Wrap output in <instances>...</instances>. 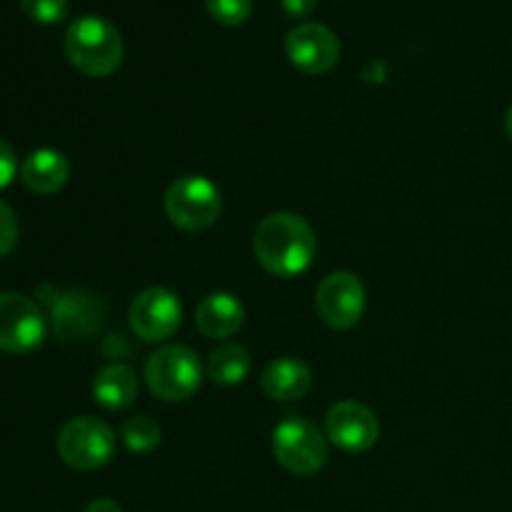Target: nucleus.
<instances>
[{
  "instance_id": "1",
  "label": "nucleus",
  "mask_w": 512,
  "mask_h": 512,
  "mask_svg": "<svg viewBox=\"0 0 512 512\" xmlns=\"http://www.w3.org/2000/svg\"><path fill=\"white\" fill-rule=\"evenodd\" d=\"M258 263L275 278H298L313 265L318 238L305 218L295 213H273L260 220L253 235Z\"/></svg>"
},
{
  "instance_id": "2",
  "label": "nucleus",
  "mask_w": 512,
  "mask_h": 512,
  "mask_svg": "<svg viewBox=\"0 0 512 512\" xmlns=\"http://www.w3.org/2000/svg\"><path fill=\"white\" fill-rule=\"evenodd\" d=\"M65 55L78 73L88 78H108L120 68L125 55L123 35L100 15L73 20L63 38Z\"/></svg>"
},
{
  "instance_id": "3",
  "label": "nucleus",
  "mask_w": 512,
  "mask_h": 512,
  "mask_svg": "<svg viewBox=\"0 0 512 512\" xmlns=\"http://www.w3.org/2000/svg\"><path fill=\"white\" fill-rule=\"evenodd\" d=\"M145 385L163 403H183L200 390L203 363L188 345H163L145 360Z\"/></svg>"
},
{
  "instance_id": "4",
  "label": "nucleus",
  "mask_w": 512,
  "mask_h": 512,
  "mask_svg": "<svg viewBox=\"0 0 512 512\" xmlns=\"http://www.w3.org/2000/svg\"><path fill=\"white\" fill-rule=\"evenodd\" d=\"M165 215L175 228L200 233L218 223L223 213V195L205 175H183L173 180L163 200Z\"/></svg>"
},
{
  "instance_id": "5",
  "label": "nucleus",
  "mask_w": 512,
  "mask_h": 512,
  "mask_svg": "<svg viewBox=\"0 0 512 512\" xmlns=\"http://www.w3.org/2000/svg\"><path fill=\"white\" fill-rule=\"evenodd\" d=\"M273 455L288 473L313 475L328 463V438L303 415H285L273 430Z\"/></svg>"
},
{
  "instance_id": "6",
  "label": "nucleus",
  "mask_w": 512,
  "mask_h": 512,
  "mask_svg": "<svg viewBox=\"0 0 512 512\" xmlns=\"http://www.w3.org/2000/svg\"><path fill=\"white\" fill-rule=\"evenodd\" d=\"M60 460L75 470H100L113 460L115 433L98 418L78 415L60 428L55 438Z\"/></svg>"
},
{
  "instance_id": "7",
  "label": "nucleus",
  "mask_w": 512,
  "mask_h": 512,
  "mask_svg": "<svg viewBox=\"0 0 512 512\" xmlns=\"http://www.w3.org/2000/svg\"><path fill=\"white\" fill-rule=\"evenodd\" d=\"M48 320L40 305L23 293H0V350L23 355L45 343Z\"/></svg>"
},
{
  "instance_id": "8",
  "label": "nucleus",
  "mask_w": 512,
  "mask_h": 512,
  "mask_svg": "<svg viewBox=\"0 0 512 512\" xmlns=\"http://www.w3.org/2000/svg\"><path fill=\"white\" fill-rule=\"evenodd\" d=\"M368 305L363 280L350 270H335L320 280L315 290V310L320 320L333 330H348L360 323Z\"/></svg>"
},
{
  "instance_id": "9",
  "label": "nucleus",
  "mask_w": 512,
  "mask_h": 512,
  "mask_svg": "<svg viewBox=\"0 0 512 512\" xmlns=\"http://www.w3.org/2000/svg\"><path fill=\"white\" fill-rule=\"evenodd\" d=\"M128 320L140 340L163 343L178 333L180 323H183V305L173 290L153 285L135 295L128 310Z\"/></svg>"
},
{
  "instance_id": "10",
  "label": "nucleus",
  "mask_w": 512,
  "mask_h": 512,
  "mask_svg": "<svg viewBox=\"0 0 512 512\" xmlns=\"http://www.w3.org/2000/svg\"><path fill=\"white\" fill-rule=\"evenodd\" d=\"M108 318V308L103 300L85 290L60 293L50 300V320L53 333L63 343H83L90 340Z\"/></svg>"
},
{
  "instance_id": "11",
  "label": "nucleus",
  "mask_w": 512,
  "mask_h": 512,
  "mask_svg": "<svg viewBox=\"0 0 512 512\" xmlns=\"http://www.w3.org/2000/svg\"><path fill=\"white\" fill-rule=\"evenodd\" d=\"M285 55L290 65L305 75H325L338 65L340 40L328 25L303 23L285 38Z\"/></svg>"
},
{
  "instance_id": "12",
  "label": "nucleus",
  "mask_w": 512,
  "mask_h": 512,
  "mask_svg": "<svg viewBox=\"0 0 512 512\" xmlns=\"http://www.w3.org/2000/svg\"><path fill=\"white\" fill-rule=\"evenodd\" d=\"M325 438L345 453H365L380 438L378 415L358 400H340L325 415Z\"/></svg>"
},
{
  "instance_id": "13",
  "label": "nucleus",
  "mask_w": 512,
  "mask_h": 512,
  "mask_svg": "<svg viewBox=\"0 0 512 512\" xmlns=\"http://www.w3.org/2000/svg\"><path fill=\"white\" fill-rule=\"evenodd\" d=\"M245 323V305L240 303L238 295L225 293H210L200 300L198 310H195V325L200 333L210 340H223L238 333Z\"/></svg>"
},
{
  "instance_id": "14",
  "label": "nucleus",
  "mask_w": 512,
  "mask_h": 512,
  "mask_svg": "<svg viewBox=\"0 0 512 512\" xmlns=\"http://www.w3.org/2000/svg\"><path fill=\"white\" fill-rule=\"evenodd\" d=\"M260 388L270 400L290 403V400H300L310 393L313 373L303 360L283 355V358H275L265 365L263 375H260Z\"/></svg>"
},
{
  "instance_id": "15",
  "label": "nucleus",
  "mask_w": 512,
  "mask_h": 512,
  "mask_svg": "<svg viewBox=\"0 0 512 512\" xmlns=\"http://www.w3.org/2000/svg\"><path fill=\"white\" fill-rule=\"evenodd\" d=\"M70 163L60 150L38 148L20 165V180L35 195H53L68 183Z\"/></svg>"
},
{
  "instance_id": "16",
  "label": "nucleus",
  "mask_w": 512,
  "mask_h": 512,
  "mask_svg": "<svg viewBox=\"0 0 512 512\" xmlns=\"http://www.w3.org/2000/svg\"><path fill=\"white\" fill-rule=\"evenodd\" d=\"M93 398L105 410H125L138 398V375L130 365L110 363L93 378Z\"/></svg>"
},
{
  "instance_id": "17",
  "label": "nucleus",
  "mask_w": 512,
  "mask_h": 512,
  "mask_svg": "<svg viewBox=\"0 0 512 512\" xmlns=\"http://www.w3.org/2000/svg\"><path fill=\"white\" fill-rule=\"evenodd\" d=\"M250 368H253V360H250L248 350L243 345L225 343L210 353L208 378L215 385H225L228 388V385L243 383L250 375Z\"/></svg>"
},
{
  "instance_id": "18",
  "label": "nucleus",
  "mask_w": 512,
  "mask_h": 512,
  "mask_svg": "<svg viewBox=\"0 0 512 512\" xmlns=\"http://www.w3.org/2000/svg\"><path fill=\"white\" fill-rule=\"evenodd\" d=\"M120 440L130 453H150L163 440V430L150 415H135L125 420L120 428Z\"/></svg>"
},
{
  "instance_id": "19",
  "label": "nucleus",
  "mask_w": 512,
  "mask_h": 512,
  "mask_svg": "<svg viewBox=\"0 0 512 512\" xmlns=\"http://www.w3.org/2000/svg\"><path fill=\"white\" fill-rule=\"evenodd\" d=\"M210 18L225 28H238L253 13V0H205Z\"/></svg>"
},
{
  "instance_id": "20",
  "label": "nucleus",
  "mask_w": 512,
  "mask_h": 512,
  "mask_svg": "<svg viewBox=\"0 0 512 512\" xmlns=\"http://www.w3.org/2000/svg\"><path fill=\"white\" fill-rule=\"evenodd\" d=\"M20 8L30 20L40 25L63 23L68 18V0H20Z\"/></svg>"
},
{
  "instance_id": "21",
  "label": "nucleus",
  "mask_w": 512,
  "mask_h": 512,
  "mask_svg": "<svg viewBox=\"0 0 512 512\" xmlns=\"http://www.w3.org/2000/svg\"><path fill=\"white\" fill-rule=\"evenodd\" d=\"M18 218H15L13 208L8 203L0 200V258L8 253H13V248L18 245Z\"/></svg>"
},
{
  "instance_id": "22",
  "label": "nucleus",
  "mask_w": 512,
  "mask_h": 512,
  "mask_svg": "<svg viewBox=\"0 0 512 512\" xmlns=\"http://www.w3.org/2000/svg\"><path fill=\"white\" fill-rule=\"evenodd\" d=\"M18 173V160H15L13 148L5 140H0V190L8 188Z\"/></svg>"
},
{
  "instance_id": "23",
  "label": "nucleus",
  "mask_w": 512,
  "mask_h": 512,
  "mask_svg": "<svg viewBox=\"0 0 512 512\" xmlns=\"http://www.w3.org/2000/svg\"><path fill=\"white\" fill-rule=\"evenodd\" d=\"M280 8L288 18H308L315 8H318V0H280Z\"/></svg>"
},
{
  "instance_id": "24",
  "label": "nucleus",
  "mask_w": 512,
  "mask_h": 512,
  "mask_svg": "<svg viewBox=\"0 0 512 512\" xmlns=\"http://www.w3.org/2000/svg\"><path fill=\"white\" fill-rule=\"evenodd\" d=\"M85 512H123V510H120V505L115 503V500L98 498V500H93V503H88Z\"/></svg>"
},
{
  "instance_id": "25",
  "label": "nucleus",
  "mask_w": 512,
  "mask_h": 512,
  "mask_svg": "<svg viewBox=\"0 0 512 512\" xmlns=\"http://www.w3.org/2000/svg\"><path fill=\"white\" fill-rule=\"evenodd\" d=\"M505 133H508V138L512 140V105L508 113H505Z\"/></svg>"
}]
</instances>
